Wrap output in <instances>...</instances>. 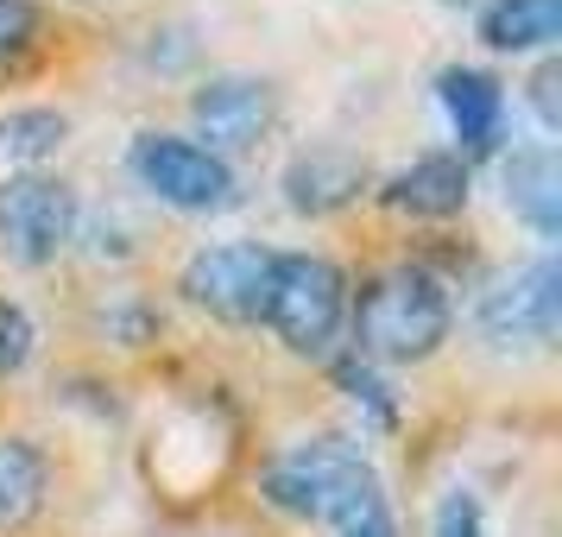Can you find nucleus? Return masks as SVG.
I'll return each mask as SVG.
<instances>
[{"instance_id":"nucleus-19","label":"nucleus","mask_w":562,"mask_h":537,"mask_svg":"<svg viewBox=\"0 0 562 537\" xmlns=\"http://www.w3.org/2000/svg\"><path fill=\"white\" fill-rule=\"evenodd\" d=\"M32 38H38V7L32 0H0V64H13Z\"/></svg>"},{"instance_id":"nucleus-16","label":"nucleus","mask_w":562,"mask_h":537,"mask_svg":"<svg viewBox=\"0 0 562 537\" xmlns=\"http://www.w3.org/2000/svg\"><path fill=\"white\" fill-rule=\"evenodd\" d=\"M52 146H64V114H52V108L0 114V153L7 158H45Z\"/></svg>"},{"instance_id":"nucleus-1","label":"nucleus","mask_w":562,"mask_h":537,"mask_svg":"<svg viewBox=\"0 0 562 537\" xmlns=\"http://www.w3.org/2000/svg\"><path fill=\"white\" fill-rule=\"evenodd\" d=\"M355 348L367 360H424L449 342V284L430 266H392L355 291Z\"/></svg>"},{"instance_id":"nucleus-8","label":"nucleus","mask_w":562,"mask_h":537,"mask_svg":"<svg viewBox=\"0 0 562 537\" xmlns=\"http://www.w3.org/2000/svg\"><path fill=\"white\" fill-rule=\"evenodd\" d=\"M190 114L215 146H254L272 127V89L259 77H209L190 96Z\"/></svg>"},{"instance_id":"nucleus-14","label":"nucleus","mask_w":562,"mask_h":537,"mask_svg":"<svg viewBox=\"0 0 562 537\" xmlns=\"http://www.w3.org/2000/svg\"><path fill=\"white\" fill-rule=\"evenodd\" d=\"M355 190H360V165L341 153H304L284 171V197H291V209H304V215H329Z\"/></svg>"},{"instance_id":"nucleus-6","label":"nucleus","mask_w":562,"mask_h":537,"mask_svg":"<svg viewBox=\"0 0 562 537\" xmlns=\"http://www.w3.org/2000/svg\"><path fill=\"white\" fill-rule=\"evenodd\" d=\"M557 323H562V266L550 254L518 266L512 279H499L493 291L481 298V329L486 342H531V348H550L557 342Z\"/></svg>"},{"instance_id":"nucleus-2","label":"nucleus","mask_w":562,"mask_h":537,"mask_svg":"<svg viewBox=\"0 0 562 537\" xmlns=\"http://www.w3.org/2000/svg\"><path fill=\"white\" fill-rule=\"evenodd\" d=\"M259 323H272V335L291 355H329V342L348 323V279H341V266L323 254H279Z\"/></svg>"},{"instance_id":"nucleus-4","label":"nucleus","mask_w":562,"mask_h":537,"mask_svg":"<svg viewBox=\"0 0 562 537\" xmlns=\"http://www.w3.org/2000/svg\"><path fill=\"white\" fill-rule=\"evenodd\" d=\"M272 247L259 240H222V247H203L183 266V298L203 304L209 316L222 323H259L266 316V291H272Z\"/></svg>"},{"instance_id":"nucleus-7","label":"nucleus","mask_w":562,"mask_h":537,"mask_svg":"<svg viewBox=\"0 0 562 537\" xmlns=\"http://www.w3.org/2000/svg\"><path fill=\"white\" fill-rule=\"evenodd\" d=\"M316 518L329 525V537H398L392 532V500H385L380 474L360 461V449H348L341 468L329 474L323 500H316Z\"/></svg>"},{"instance_id":"nucleus-12","label":"nucleus","mask_w":562,"mask_h":537,"mask_svg":"<svg viewBox=\"0 0 562 537\" xmlns=\"http://www.w3.org/2000/svg\"><path fill=\"white\" fill-rule=\"evenodd\" d=\"M506 203L531 222L543 240H557L562 234V165L550 146H525V153H512L506 165Z\"/></svg>"},{"instance_id":"nucleus-11","label":"nucleus","mask_w":562,"mask_h":537,"mask_svg":"<svg viewBox=\"0 0 562 537\" xmlns=\"http://www.w3.org/2000/svg\"><path fill=\"white\" fill-rule=\"evenodd\" d=\"M355 443H341V436H310L297 449H284L272 468H266V500L279 512H297V518H316V500H323V486L329 474L341 468Z\"/></svg>"},{"instance_id":"nucleus-18","label":"nucleus","mask_w":562,"mask_h":537,"mask_svg":"<svg viewBox=\"0 0 562 537\" xmlns=\"http://www.w3.org/2000/svg\"><path fill=\"white\" fill-rule=\"evenodd\" d=\"M32 342H38V335H32V316L0 298V373H20L26 355H32Z\"/></svg>"},{"instance_id":"nucleus-21","label":"nucleus","mask_w":562,"mask_h":537,"mask_svg":"<svg viewBox=\"0 0 562 537\" xmlns=\"http://www.w3.org/2000/svg\"><path fill=\"white\" fill-rule=\"evenodd\" d=\"M557 82H562L557 57H543V64H537V77H531V108H537V121H543V127H562V102H557Z\"/></svg>"},{"instance_id":"nucleus-5","label":"nucleus","mask_w":562,"mask_h":537,"mask_svg":"<svg viewBox=\"0 0 562 537\" xmlns=\"http://www.w3.org/2000/svg\"><path fill=\"white\" fill-rule=\"evenodd\" d=\"M77 234V197L57 178H13L0 190V254L13 266H45Z\"/></svg>"},{"instance_id":"nucleus-9","label":"nucleus","mask_w":562,"mask_h":537,"mask_svg":"<svg viewBox=\"0 0 562 537\" xmlns=\"http://www.w3.org/2000/svg\"><path fill=\"white\" fill-rule=\"evenodd\" d=\"M385 203L398 209V215H424V222L461 215V209H468V165H461L456 153L411 158L405 171L385 178Z\"/></svg>"},{"instance_id":"nucleus-10","label":"nucleus","mask_w":562,"mask_h":537,"mask_svg":"<svg viewBox=\"0 0 562 537\" xmlns=\"http://www.w3.org/2000/svg\"><path fill=\"white\" fill-rule=\"evenodd\" d=\"M436 96H442V114L468 153H493L499 139V121H506V89L486 77V70H468V64H449L436 77Z\"/></svg>"},{"instance_id":"nucleus-13","label":"nucleus","mask_w":562,"mask_h":537,"mask_svg":"<svg viewBox=\"0 0 562 537\" xmlns=\"http://www.w3.org/2000/svg\"><path fill=\"white\" fill-rule=\"evenodd\" d=\"M474 32L493 52H550L562 38V0H486Z\"/></svg>"},{"instance_id":"nucleus-20","label":"nucleus","mask_w":562,"mask_h":537,"mask_svg":"<svg viewBox=\"0 0 562 537\" xmlns=\"http://www.w3.org/2000/svg\"><path fill=\"white\" fill-rule=\"evenodd\" d=\"M436 537H481V500L474 493H442V506H436Z\"/></svg>"},{"instance_id":"nucleus-15","label":"nucleus","mask_w":562,"mask_h":537,"mask_svg":"<svg viewBox=\"0 0 562 537\" xmlns=\"http://www.w3.org/2000/svg\"><path fill=\"white\" fill-rule=\"evenodd\" d=\"M45 500V456L26 436H0V532L26 525Z\"/></svg>"},{"instance_id":"nucleus-3","label":"nucleus","mask_w":562,"mask_h":537,"mask_svg":"<svg viewBox=\"0 0 562 537\" xmlns=\"http://www.w3.org/2000/svg\"><path fill=\"white\" fill-rule=\"evenodd\" d=\"M127 171L158 203L190 209V215H209V209H228L234 203V171L215 146H196L183 133H139L127 153Z\"/></svg>"},{"instance_id":"nucleus-17","label":"nucleus","mask_w":562,"mask_h":537,"mask_svg":"<svg viewBox=\"0 0 562 537\" xmlns=\"http://www.w3.org/2000/svg\"><path fill=\"white\" fill-rule=\"evenodd\" d=\"M335 380H341V392L355 399V405H367L380 424H392V399H385V380L373 373V360L367 355H341L335 360Z\"/></svg>"}]
</instances>
